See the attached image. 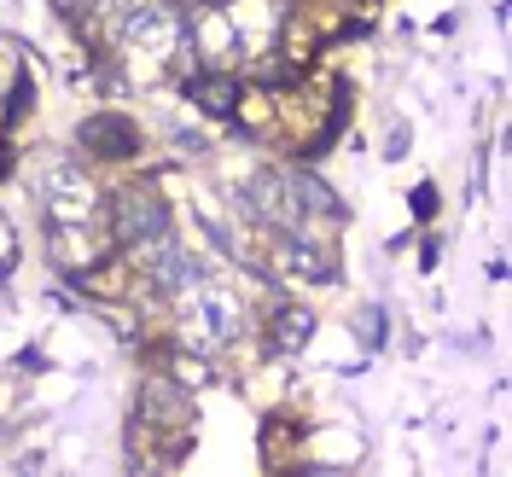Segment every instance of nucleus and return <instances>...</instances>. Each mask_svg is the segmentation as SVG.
I'll use <instances>...</instances> for the list:
<instances>
[{
	"mask_svg": "<svg viewBox=\"0 0 512 477\" xmlns=\"http://www.w3.org/2000/svg\"><path fill=\"white\" fill-rule=\"evenodd\" d=\"M41 204H47L53 227L99 222V192H94V181H88L70 158H59L53 169H47V181H41Z\"/></svg>",
	"mask_w": 512,
	"mask_h": 477,
	"instance_id": "obj_1",
	"label": "nucleus"
},
{
	"mask_svg": "<svg viewBox=\"0 0 512 477\" xmlns=\"http://www.w3.org/2000/svg\"><path fill=\"white\" fill-rule=\"evenodd\" d=\"M82 134H88V146L111 152V158H128V152H134V140H128V123H117V117H94V123L82 128Z\"/></svg>",
	"mask_w": 512,
	"mask_h": 477,
	"instance_id": "obj_10",
	"label": "nucleus"
},
{
	"mask_svg": "<svg viewBox=\"0 0 512 477\" xmlns=\"http://www.w3.org/2000/svg\"><path fill=\"white\" fill-rule=\"evenodd\" d=\"M192 320H204V338H233L239 332V297L222 286H192Z\"/></svg>",
	"mask_w": 512,
	"mask_h": 477,
	"instance_id": "obj_6",
	"label": "nucleus"
},
{
	"mask_svg": "<svg viewBox=\"0 0 512 477\" xmlns=\"http://www.w3.org/2000/svg\"><path fill=\"white\" fill-rule=\"evenodd\" d=\"M309 338H315V315L309 309H280L274 315V350L280 355H297Z\"/></svg>",
	"mask_w": 512,
	"mask_h": 477,
	"instance_id": "obj_9",
	"label": "nucleus"
},
{
	"mask_svg": "<svg viewBox=\"0 0 512 477\" xmlns=\"http://www.w3.org/2000/svg\"><path fill=\"white\" fill-rule=\"evenodd\" d=\"M198 99H204L210 111H233V82H204V88H198Z\"/></svg>",
	"mask_w": 512,
	"mask_h": 477,
	"instance_id": "obj_12",
	"label": "nucleus"
},
{
	"mask_svg": "<svg viewBox=\"0 0 512 477\" xmlns=\"http://www.w3.org/2000/svg\"><path fill=\"white\" fill-rule=\"evenodd\" d=\"M286 268L297 274V280L326 286V280L338 274V251H332V245H320V239H309L303 227H291V233H286Z\"/></svg>",
	"mask_w": 512,
	"mask_h": 477,
	"instance_id": "obj_5",
	"label": "nucleus"
},
{
	"mask_svg": "<svg viewBox=\"0 0 512 477\" xmlns=\"http://www.w3.org/2000/svg\"><path fill=\"white\" fill-rule=\"evenodd\" d=\"M245 210H256L262 222H274V227L303 222V204H297V192H291L286 175H256V181H245Z\"/></svg>",
	"mask_w": 512,
	"mask_h": 477,
	"instance_id": "obj_4",
	"label": "nucleus"
},
{
	"mask_svg": "<svg viewBox=\"0 0 512 477\" xmlns=\"http://www.w3.org/2000/svg\"><path fill=\"white\" fill-rule=\"evenodd\" d=\"M367 344H384V309H361V326H355Z\"/></svg>",
	"mask_w": 512,
	"mask_h": 477,
	"instance_id": "obj_13",
	"label": "nucleus"
},
{
	"mask_svg": "<svg viewBox=\"0 0 512 477\" xmlns=\"http://www.w3.org/2000/svg\"><path fill=\"white\" fill-rule=\"evenodd\" d=\"M111 227L123 233L128 245H146V239H158L169 233V216H163V198L146 187H128L117 192V210H111Z\"/></svg>",
	"mask_w": 512,
	"mask_h": 477,
	"instance_id": "obj_3",
	"label": "nucleus"
},
{
	"mask_svg": "<svg viewBox=\"0 0 512 477\" xmlns=\"http://www.w3.org/2000/svg\"><path fill=\"white\" fill-rule=\"evenodd\" d=\"M233 53H239V30H233L227 6L198 12V59H204V64H227Z\"/></svg>",
	"mask_w": 512,
	"mask_h": 477,
	"instance_id": "obj_7",
	"label": "nucleus"
},
{
	"mask_svg": "<svg viewBox=\"0 0 512 477\" xmlns=\"http://www.w3.org/2000/svg\"><path fill=\"white\" fill-rule=\"evenodd\" d=\"M123 41L146 59H163L175 41H181V18L163 6V0H128L123 6Z\"/></svg>",
	"mask_w": 512,
	"mask_h": 477,
	"instance_id": "obj_2",
	"label": "nucleus"
},
{
	"mask_svg": "<svg viewBox=\"0 0 512 477\" xmlns=\"http://www.w3.org/2000/svg\"><path fill=\"white\" fill-rule=\"evenodd\" d=\"M227 18H233V30L239 41H251V47H268V30H274V6H262V0H239V6H227Z\"/></svg>",
	"mask_w": 512,
	"mask_h": 477,
	"instance_id": "obj_8",
	"label": "nucleus"
},
{
	"mask_svg": "<svg viewBox=\"0 0 512 477\" xmlns=\"http://www.w3.org/2000/svg\"><path fill=\"white\" fill-rule=\"evenodd\" d=\"M140 408H152V419H181V396L169 384H146L140 390Z\"/></svg>",
	"mask_w": 512,
	"mask_h": 477,
	"instance_id": "obj_11",
	"label": "nucleus"
},
{
	"mask_svg": "<svg viewBox=\"0 0 512 477\" xmlns=\"http://www.w3.org/2000/svg\"><path fill=\"white\" fill-rule=\"evenodd\" d=\"M402 152H408V123H396L390 140H384V158H402Z\"/></svg>",
	"mask_w": 512,
	"mask_h": 477,
	"instance_id": "obj_14",
	"label": "nucleus"
}]
</instances>
